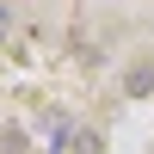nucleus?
I'll list each match as a JSON object with an SVG mask.
<instances>
[{"instance_id":"nucleus-1","label":"nucleus","mask_w":154,"mask_h":154,"mask_svg":"<svg viewBox=\"0 0 154 154\" xmlns=\"http://www.w3.org/2000/svg\"><path fill=\"white\" fill-rule=\"evenodd\" d=\"M130 93H154V68H136L130 74Z\"/></svg>"}]
</instances>
